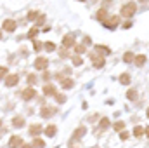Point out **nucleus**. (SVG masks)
Listing matches in <instances>:
<instances>
[{"label":"nucleus","instance_id":"1","mask_svg":"<svg viewBox=\"0 0 149 148\" xmlns=\"http://www.w3.org/2000/svg\"><path fill=\"white\" fill-rule=\"evenodd\" d=\"M135 11H137V5H135L134 2H127V4L121 7V16H123V18H132V16L135 14Z\"/></svg>","mask_w":149,"mask_h":148},{"label":"nucleus","instance_id":"2","mask_svg":"<svg viewBox=\"0 0 149 148\" xmlns=\"http://www.w3.org/2000/svg\"><path fill=\"white\" fill-rule=\"evenodd\" d=\"M17 82H19V75L12 73V75H7V77H5V85H7V87H14Z\"/></svg>","mask_w":149,"mask_h":148},{"label":"nucleus","instance_id":"3","mask_svg":"<svg viewBox=\"0 0 149 148\" xmlns=\"http://www.w3.org/2000/svg\"><path fill=\"white\" fill-rule=\"evenodd\" d=\"M21 98H23L24 101H30V99H33V98H35V89H33V87H28V89H24V91L21 92Z\"/></svg>","mask_w":149,"mask_h":148},{"label":"nucleus","instance_id":"4","mask_svg":"<svg viewBox=\"0 0 149 148\" xmlns=\"http://www.w3.org/2000/svg\"><path fill=\"white\" fill-rule=\"evenodd\" d=\"M16 26H17V25H16V21H14V19H5V21H3V25H2V28H3L5 32H14V30H16Z\"/></svg>","mask_w":149,"mask_h":148},{"label":"nucleus","instance_id":"5","mask_svg":"<svg viewBox=\"0 0 149 148\" xmlns=\"http://www.w3.org/2000/svg\"><path fill=\"white\" fill-rule=\"evenodd\" d=\"M90 59H92V63H94V66H95V68H102V66H104V58H102V56L92 54V56H90Z\"/></svg>","mask_w":149,"mask_h":148},{"label":"nucleus","instance_id":"6","mask_svg":"<svg viewBox=\"0 0 149 148\" xmlns=\"http://www.w3.org/2000/svg\"><path fill=\"white\" fill-rule=\"evenodd\" d=\"M21 145H23V138L21 136H12L9 140V147L10 148H21Z\"/></svg>","mask_w":149,"mask_h":148},{"label":"nucleus","instance_id":"7","mask_svg":"<svg viewBox=\"0 0 149 148\" xmlns=\"http://www.w3.org/2000/svg\"><path fill=\"white\" fill-rule=\"evenodd\" d=\"M63 47H74V35H71V33H68L66 37L63 38Z\"/></svg>","mask_w":149,"mask_h":148},{"label":"nucleus","instance_id":"8","mask_svg":"<svg viewBox=\"0 0 149 148\" xmlns=\"http://www.w3.org/2000/svg\"><path fill=\"white\" fill-rule=\"evenodd\" d=\"M47 65H49V61H47L45 58H37V59H35V68H37V70H45Z\"/></svg>","mask_w":149,"mask_h":148},{"label":"nucleus","instance_id":"9","mask_svg":"<svg viewBox=\"0 0 149 148\" xmlns=\"http://www.w3.org/2000/svg\"><path fill=\"white\" fill-rule=\"evenodd\" d=\"M43 94H45V96H56V94H57V91H56V87H54V85L45 84V85H43Z\"/></svg>","mask_w":149,"mask_h":148},{"label":"nucleus","instance_id":"10","mask_svg":"<svg viewBox=\"0 0 149 148\" xmlns=\"http://www.w3.org/2000/svg\"><path fill=\"white\" fill-rule=\"evenodd\" d=\"M56 113V108H50V106H43L42 110H40V115L43 117V118H49L50 115H54Z\"/></svg>","mask_w":149,"mask_h":148},{"label":"nucleus","instance_id":"11","mask_svg":"<svg viewBox=\"0 0 149 148\" xmlns=\"http://www.w3.org/2000/svg\"><path fill=\"white\" fill-rule=\"evenodd\" d=\"M118 23H120L118 16H113V18H109V21H104V26L106 28H114V26H118Z\"/></svg>","mask_w":149,"mask_h":148},{"label":"nucleus","instance_id":"12","mask_svg":"<svg viewBox=\"0 0 149 148\" xmlns=\"http://www.w3.org/2000/svg\"><path fill=\"white\" fill-rule=\"evenodd\" d=\"M56 131H57V127H56V125H47L43 132H45L49 138H54V136H56Z\"/></svg>","mask_w":149,"mask_h":148},{"label":"nucleus","instance_id":"13","mask_svg":"<svg viewBox=\"0 0 149 148\" xmlns=\"http://www.w3.org/2000/svg\"><path fill=\"white\" fill-rule=\"evenodd\" d=\"M73 80H71V78H63V80H61V85H63V89H71V87H73Z\"/></svg>","mask_w":149,"mask_h":148},{"label":"nucleus","instance_id":"14","mask_svg":"<svg viewBox=\"0 0 149 148\" xmlns=\"http://www.w3.org/2000/svg\"><path fill=\"white\" fill-rule=\"evenodd\" d=\"M12 125H14V127H23V125H24V118L14 117V118H12Z\"/></svg>","mask_w":149,"mask_h":148},{"label":"nucleus","instance_id":"15","mask_svg":"<svg viewBox=\"0 0 149 148\" xmlns=\"http://www.w3.org/2000/svg\"><path fill=\"white\" fill-rule=\"evenodd\" d=\"M106 18H108V12H106V9H99V12H97V19L99 21H106Z\"/></svg>","mask_w":149,"mask_h":148},{"label":"nucleus","instance_id":"16","mask_svg":"<svg viewBox=\"0 0 149 148\" xmlns=\"http://www.w3.org/2000/svg\"><path fill=\"white\" fill-rule=\"evenodd\" d=\"M137 66H142L144 63H146V56L144 54H139V56H135V61H134Z\"/></svg>","mask_w":149,"mask_h":148},{"label":"nucleus","instance_id":"17","mask_svg":"<svg viewBox=\"0 0 149 148\" xmlns=\"http://www.w3.org/2000/svg\"><path fill=\"white\" fill-rule=\"evenodd\" d=\"M95 51H97L99 54H109V52H111L106 45H95Z\"/></svg>","mask_w":149,"mask_h":148},{"label":"nucleus","instance_id":"18","mask_svg":"<svg viewBox=\"0 0 149 148\" xmlns=\"http://www.w3.org/2000/svg\"><path fill=\"white\" fill-rule=\"evenodd\" d=\"M123 61H125V63H132V61H135V56H134L132 52H125V54H123Z\"/></svg>","mask_w":149,"mask_h":148},{"label":"nucleus","instance_id":"19","mask_svg":"<svg viewBox=\"0 0 149 148\" xmlns=\"http://www.w3.org/2000/svg\"><path fill=\"white\" fill-rule=\"evenodd\" d=\"M40 131H42V127H40L38 124H33V125L30 127V134H31V136H37Z\"/></svg>","mask_w":149,"mask_h":148},{"label":"nucleus","instance_id":"20","mask_svg":"<svg viewBox=\"0 0 149 148\" xmlns=\"http://www.w3.org/2000/svg\"><path fill=\"white\" fill-rule=\"evenodd\" d=\"M120 84H123V85L130 84V75H128V73H123L121 77H120Z\"/></svg>","mask_w":149,"mask_h":148},{"label":"nucleus","instance_id":"21","mask_svg":"<svg viewBox=\"0 0 149 148\" xmlns=\"http://www.w3.org/2000/svg\"><path fill=\"white\" fill-rule=\"evenodd\" d=\"M144 132H146V129H144V127H141V125H137V127L134 129V136H137V138H139V136H142Z\"/></svg>","mask_w":149,"mask_h":148},{"label":"nucleus","instance_id":"22","mask_svg":"<svg viewBox=\"0 0 149 148\" xmlns=\"http://www.w3.org/2000/svg\"><path fill=\"white\" fill-rule=\"evenodd\" d=\"M113 127H114V131H120V132H121V131L125 129V122H121V120H120V122H114Z\"/></svg>","mask_w":149,"mask_h":148},{"label":"nucleus","instance_id":"23","mask_svg":"<svg viewBox=\"0 0 149 148\" xmlns=\"http://www.w3.org/2000/svg\"><path fill=\"white\" fill-rule=\"evenodd\" d=\"M43 47H45V49H47L49 52H52V51H56V45H54L52 42H45V44H43Z\"/></svg>","mask_w":149,"mask_h":148},{"label":"nucleus","instance_id":"24","mask_svg":"<svg viewBox=\"0 0 149 148\" xmlns=\"http://www.w3.org/2000/svg\"><path fill=\"white\" fill-rule=\"evenodd\" d=\"M43 147H45V143L42 140H35L33 141V148H43Z\"/></svg>","mask_w":149,"mask_h":148},{"label":"nucleus","instance_id":"25","mask_svg":"<svg viewBox=\"0 0 149 148\" xmlns=\"http://www.w3.org/2000/svg\"><path fill=\"white\" fill-rule=\"evenodd\" d=\"M37 35H38V28H31V30L28 32V37L30 38H35Z\"/></svg>","mask_w":149,"mask_h":148},{"label":"nucleus","instance_id":"26","mask_svg":"<svg viewBox=\"0 0 149 148\" xmlns=\"http://www.w3.org/2000/svg\"><path fill=\"white\" fill-rule=\"evenodd\" d=\"M81 63H83V59H81L80 56H74V58H73V65H74V66H80Z\"/></svg>","mask_w":149,"mask_h":148},{"label":"nucleus","instance_id":"27","mask_svg":"<svg viewBox=\"0 0 149 148\" xmlns=\"http://www.w3.org/2000/svg\"><path fill=\"white\" fill-rule=\"evenodd\" d=\"M109 127V120L108 118H102L101 120V129H108Z\"/></svg>","mask_w":149,"mask_h":148},{"label":"nucleus","instance_id":"28","mask_svg":"<svg viewBox=\"0 0 149 148\" xmlns=\"http://www.w3.org/2000/svg\"><path fill=\"white\" fill-rule=\"evenodd\" d=\"M83 134H85V127H78L76 132H74V136H78V138H81Z\"/></svg>","mask_w":149,"mask_h":148},{"label":"nucleus","instance_id":"29","mask_svg":"<svg viewBox=\"0 0 149 148\" xmlns=\"http://www.w3.org/2000/svg\"><path fill=\"white\" fill-rule=\"evenodd\" d=\"M74 51H76L78 54H81V52H85V45H81V44H80V45H74Z\"/></svg>","mask_w":149,"mask_h":148},{"label":"nucleus","instance_id":"30","mask_svg":"<svg viewBox=\"0 0 149 148\" xmlns=\"http://www.w3.org/2000/svg\"><path fill=\"white\" fill-rule=\"evenodd\" d=\"M127 98H128V99H135V98H137V92H135V91H128V92H127Z\"/></svg>","mask_w":149,"mask_h":148},{"label":"nucleus","instance_id":"31","mask_svg":"<svg viewBox=\"0 0 149 148\" xmlns=\"http://www.w3.org/2000/svg\"><path fill=\"white\" fill-rule=\"evenodd\" d=\"M56 99H57V103H64L66 101V96L64 94H56Z\"/></svg>","mask_w":149,"mask_h":148},{"label":"nucleus","instance_id":"32","mask_svg":"<svg viewBox=\"0 0 149 148\" xmlns=\"http://www.w3.org/2000/svg\"><path fill=\"white\" fill-rule=\"evenodd\" d=\"M35 18H40V16H38V12H33V11H31V12L28 14V19H30V21H35Z\"/></svg>","mask_w":149,"mask_h":148},{"label":"nucleus","instance_id":"33","mask_svg":"<svg viewBox=\"0 0 149 148\" xmlns=\"http://www.w3.org/2000/svg\"><path fill=\"white\" fill-rule=\"evenodd\" d=\"M42 45H43V44H42V42H38V40L33 42V49H35V51H40V49H42Z\"/></svg>","mask_w":149,"mask_h":148},{"label":"nucleus","instance_id":"34","mask_svg":"<svg viewBox=\"0 0 149 148\" xmlns=\"http://www.w3.org/2000/svg\"><path fill=\"white\" fill-rule=\"evenodd\" d=\"M35 82H37V77H35V75H28V84L31 85V84H35Z\"/></svg>","mask_w":149,"mask_h":148},{"label":"nucleus","instance_id":"35","mask_svg":"<svg viewBox=\"0 0 149 148\" xmlns=\"http://www.w3.org/2000/svg\"><path fill=\"white\" fill-rule=\"evenodd\" d=\"M0 73H2V77H7V68H5V66H2V68H0Z\"/></svg>","mask_w":149,"mask_h":148},{"label":"nucleus","instance_id":"36","mask_svg":"<svg viewBox=\"0 0 149 148\" xmlns=\"http://www.w3.org/2000/svg\"><path fill=\"white\" fill-rule=\"evenodd\" d=\"M120 136H121V140H127V138H128V132H125V131H121V134H120Z\"/></svg>","mask_w":149,"mask_h":148},{"label":"nucleus","instance_id":"37","mask_svg":"<svg viewBox=\"0 0 149 148\" xmlns=\"http://www.w3.org/2000/svg\"><path fill=\"white\" fill-rule=\"evenodd\" d=\"M130 26H132V23H130V21H127V23L123 25V28H130Z\"/></svg>","mask_w":149,"mask_h":148},{"label":"nucleus","instance_id":"38","mask_svg":"<svg viewBox=\"0 0 149 148\" xmlns=\"http://www.w3.org/2000/svg\"><path fill=\"white\" fill-rule=\"evenodd\" d=\"M146 134H148V138H149V127H146Z\"/></svg>","mask_w":149,"mask_h":148},{"label":"nucleus","instance_id":"39","mask_svg":"<svg viewBox=\"0 0 149 148\" xmlns=\"http://www.w3.org/2000/svg\"><path fill=\"white\" fill-rule=\"evenodd\" d=\"M23 148H31V147H23Z\"/></svg>","mask_w":149,"mask_h":148},{"label":"nucleus","instance_id":"40","mask_svg":"<svg viewBox=\"0 0 149 148\" xmlns=\"http://www.w3.org/2000/svg\"><path fill=\"white\" fill-rule=\"evenodd\" d=\"M148 117H149V108H148Z\"/></svg>","mask_w":149,"mask_h":148},{"label":"nucleus","instance_id":"41","mask_svg":"<svg viewBox=\"0 0 149 148\" xmlns=\"http://www.w3.org/2000/svg\"><path fill=\"white\" fill-rule=\"evenodd\" d=\"M141 2H148V0H141Z\"/></svg>","mask_w":149,"mask_h":148}]
</instances>
